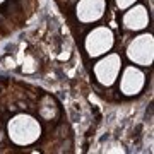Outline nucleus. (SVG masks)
<instances>
[{"label":"nucleus","mask_w":154,"mask_h":154,"mask_svg":"<svg viewBox=\"0 0 154 154\" xmlns=\"http://www.w3.org/2000/svg\"><path fill=\"white\" fill-rule=\"evenodd\" d=\"M41 127L38 120L29 115H17L9 123V137L17 146H29L38 140Z\"/></svg>","instance_id":"nucleus-1"},{"label":"nucleus","mask_w":154,"mask_h":154,"mask_svg":"<svg viewBox=\"0 0 154 154\" xmlns=\"http://www.w3.org/2000/svg\"><path fill=\"white\" fill-rule=\"evenodd\" d=\"M2 2H4V0H0V4H2Z\"/></svg>","instance_id":"nucleus-9"},{"label":"nucleus","mask_w":154,"mask_h":154,"mask_svg":"<svg viewBox=\"0 0 154 154\" xmlns=\"http://www.w3.org/2000/svg\"><path fill=\"white\" fill-rule=\"evenodd\" d=\"M147 24H149V14L146 11V7L142 5L132 7L130 11H127L123 14V26L127 29L139 31V29H144Z\"/></svg>","instance_id":"nucleus-7"},{"label":"nucleus","mask_w":154,"mask_h":154,"mask_svg":"<svg viewBox=\"0 0 154 154\" xmlns=\"http://www.w3.org/2000/svg\"><path fill=\"white\" fill-rule=\"evenodd\" d=\"M113 46V33L106 26L94 28L86 38V50L91 57H99L110 51Z\"/></svg>","instance_id":"nucleus-3"},{"label":"nucleus","mask_w":154,"mask_h":154,"mask_svg":"<svg viewBox=\"0 0 154 154\" xmlns=\"http://www.w3.org/2000/svg\"><path fill=\"white\" fill-rule=\"evenodd\" d=\"M106 11V0H81L77 4V17L84 24L96 22Z\"/></svg>","instance_id":"nucleus-6"},{"label":"nucleus","mask_w":154,"mask_h":154,"mask_svg":"<svg viewBox=\"0 0 154 154\" xmlns=\"http://www.w3.org/2000/svg\"><path fill=\"white\" fill-rule=\"evenodd\" d=\"M122 69V58L116 53L106 55L94 65V75L103 86H111L116 81Z\"/></svg>","instance_id":"nucleus-4"},{"label":"nucleus","mask_w":154,"mask_h":154,"mask_svg":"<svg viewBox=\"0 0 154 154\" xmlns=\"http://www.w3.org/2000/svg\"><path fill=\"white\" fill-rule=\"evenodd\" d=\"M137 0H116V5H118V9H128V7H132L134 4H135Z\"/></svg>","instance_id":"nucleus-8"},{"label":"nucleus","mask_w":154,"mask_h":154,"mask_svg":"<svg viewBox=\"0 0 154 154\" xmlns=\"http://www.w3.org/2000/svg\"><path fill=\"white\" fill-rule=\"evenodd\" d=\"M146 84V77L137 67H127L120 77V91L125 96H134L142 91Z\"/></svg>","instance_id":"nucleus-5"},{"label":"nucleus","mask_w":154,"mask_h":154,"mask_svg":"<svg viewBox=\"0 0 154 154\" xmlns=\"http://www.w3.org/2000/svg\"><path fill=\"white\" fill-rule=\"evenodd\" d=\"M152 50H154V41L151 34H140L137 38H134V41L128 45L127 48V55L128 58L140 67H149L152 63Z\"/></svg>","instance_id":"nucleus-2"}]
</instances>
